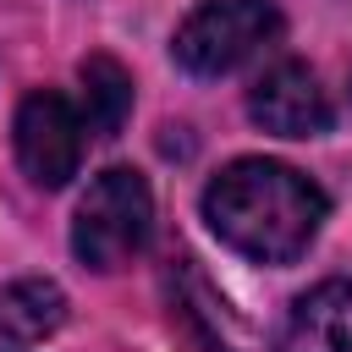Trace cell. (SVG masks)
Listing matches in <instances>:
<instances>
[{"instance_id":"6da1fadb","label":"cell","mask_w":352,"mask_h":352,"mask_svg":"<svg viewBox=\"0 0 352 352\" xmlns=\"http://www.w3.org/2000/svg\"><path fill=\"white\" fill-rule=\"evenodd\" d=\"M204 220L242 258L292 264L324 220V192L280 160H236L209 182Z\"/></svg>"},{"instance_id":"277c9868","label":"cell","mask_w":352,"mask_h":352,"mask_svg":"<svg viewBox=\"0 0 352 352\" xmlns=\"http://www.w3.org/2000/svg\"><path fill=\"white\" fill-rule=\"evenodd\" d=\"M16 160L28 170V182L38 187H66L77 176L82 160V121L72 116V104L60 94H28L16 110Z\"/></svg>"},{"instance_id":"52a82bcc","label":"cell","mask_w":352,"mask_h":352,"mask_svg":"<svg viewBox=\"0 0 352 352\" xmlns=\"http://www.w3.org/2000/svg\"><path fill=\"white\" fill-rule=\"evenodd\" d=\"M60 319H66V292L44 275L11 280L0 292V336L11 341H44L50 330H60Z\"/></svg>"},{"instance_id":"3957f363","label":"cell","mask_w":352,"mask_h":352,"mask_svg":"<svg viewBox=\"0 0 352 352\" xmlns=\"http://www.w3.org/2000/svg\"><path fill=\"white\" fill-rule=\"evenodd\" d=\"M275 33H280L275 0H209L176 28L170 50L192 77H220L242 66L253 50H264Z\"/></svg>"},{"instance_id":"ba28073f","label":"cell","mask_w":352,"mask_h":352,"mask_svg":"<svg viewBox=\"0 0 352 352\" xmlns=\"http://www.w3.org/2000/svg\"><path fill=\"white\" fill-rule=\"evenodd\" d=\"M77 77H82V126L94 138H116L132 110V77L110 55H88L77 66Z\"/></svg>"},{"instance_id":"5b68a950","label":"cell","mask_w":352,"mask_h":352,"mask_svg":"<svg viewBox=\"0 0 352 352\" xmlns=\"http://www.w3.org/2000/svg\"><path fill=\"white\" fill-rule=\"evenodd\" d=\"M248 110L264 132H280V138H314V132L330 126V99L302 60L270 66L248 94Z\"/></svg>"},{"instance_id":"8992f818","label":"cell","mask_w":352,"mask_h":352,"mask_svg":"<svg viewBox=\"0 0 352 352\" xmlns=\"http://www.w3.org/2000/svg\"><path fill=\"white\" fill-rule=\"evenodd\" d=\"M280 352H352V280L302 292L280 324Z\"/></svg>"},{"instance_id":"7a4b0ae2","label":"cell","mask_w":352,"mask_h":352,"mask_svg":"<svg viewBox=\"0 0 352 352\" xmlns=\"http://www.w3.org/2000/svg\"><path fill=\"white\" fill-rule=\"evenodd\" d=\"M148 226H154L148 182L138 170L116 165V170L88 182V192L77 204V220H72V253L88 270H121L132 253H143Z\"/></svg>"}]
</instances>
